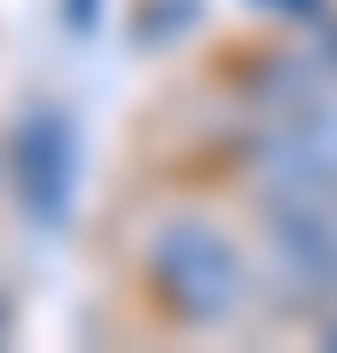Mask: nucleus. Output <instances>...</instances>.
Instances as JSON below:
<instances>
[{
    "label": "nucleus",
    "mask_w": 337,
    "mask_h": 353,
    "mask_svg": "<svg viewBox=\"0 0 337 353\" xmlns=\"http://www.w3.org/2000/svg\"><path fill=\"white\" fill-rule=\"evenodd\" d=\"M141 283L181 330H220L251 299V252L212 212H157L141 236Z\"/></svg>",
    "instance_id": "f257e3e1"
},
{
    "label": "nucleus",
    "mask_w": 337,
    "mask_h": 353,
    "mask_svg": "<svg viewBox=\"0 0 337 353\" xmlns=\"http://www.w3.org/2000/svg\"><path fill=\"white\" fill-rule=\"evenodd\" d=\"M0 338H8V306H0Z\"/></svg>",
    "instance_id": "f03ea898"
}]
</instances>
